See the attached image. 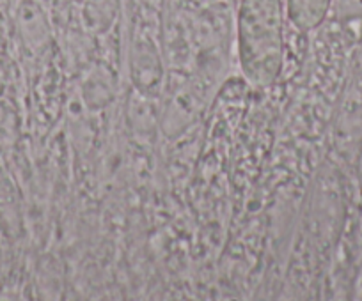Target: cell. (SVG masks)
Here are the masks:
<instances>
[{"label": "cell", "instance_id": "cell-1", "mask_svg": "<svg viewBox=\"0 0 362 301\" xmlns=\"http://www.w3.org/2000/svg\"><path fill=\"white\" fill-rule=\"evenodd\" d=\"M284 0H240L238 57L243 75L254 85L279 78L286 50Z\"/></svg>", "mask_w": 362, "mask_h": 301}, {"label": "cell", "instance_id": "cell-2", "mask_svg": "<svg viewBox=\"0 0 362 301\" xmlns=\"http://www.w3.org/2000/svg\"><path fill=\"white\" fill-rule=\"evenodd\" d=\"M284 4L290 23L302 32H309L322 25L332 8V0H284Z\"/></svg>", "mask_w": 362, "mask_h": 301}]
</instances>
